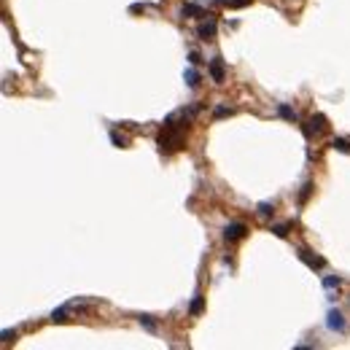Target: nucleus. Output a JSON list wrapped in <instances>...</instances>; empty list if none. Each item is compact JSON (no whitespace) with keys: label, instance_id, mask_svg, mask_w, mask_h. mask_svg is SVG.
Listing matches in <instances>:
<instances>
[{"label":"nucleus","instance_id":"nucleus-1","mask_svg":"<svg viewBox=\"0 0 350 350\" xmlns=\"http://www.w3.org/2000/svg\"><path fill=\"white\" fill-rule=\"evenodd\" d=\"M186 129H189V124H175V116H170L167 122H164L159 138H157L159 151H164V154L181 151L183 143H186V138H183V132H186Z\"/></svg>","mask_w":350,"mask_h":350},{"label":"nucleus","instance_id":"nucleus-2","mask_svg":"<svg viewBox=\"0 0 350 350\" xmlns=\"http://www.w3.org/2000/svg\"><path fill=\"white\" fill-rule=\"evenodd\" d=\"M326 127H329V124H326V116H323V113H315V116L310 119L307 124H304V135H307V138H313V135L318 138V135L326 132Z\"/></svg>","mask_w":350,"mask_h":350},{"label":"nucleus","instance_id":"nucleus-3","mask_svg":"<svg viewBox=\"0 0 350 350\" xmlns=\"http://www.w3.org/2000/svg\"><path fill=\"white\" fill-rule=\"evenodd\" d=\"M245 234H248V227L240 224V221L227 224V227H224V240H227V243H237V240L245 237Z\"/></svg>","mask_w":350,"mask_h":350},{"label":"nucleus","instance_id":"nucleus-4","mask_svg":"<svg viewBox=\"0 0 350 350\" xmlns=\"http://www.w3.org/2000/svg\"><path fill=\"white\" fill-rule=\"evenodd\" d=\"M216 30H218L216 19H202L199 27H197V35L202 38V41H213V38H216Z\"/></svg>","mask_w":350,"mask_h":350},{"label":"nucleus","instance_id":"nucleus-5","mask_svg":"<svg viewBox=\"0 0 350 350\" xmlns=\"http://www.w3.org/2000/svg\"><path fill=\"white\" fill-rule=\"evenodd\" d=\"M326 326L332 332H345V318L339 310H329V318H326Z\"/></svg>","mask_w":350,"mask_h":350},{"label":"nucleus","instance_id":"nucleus-6","mask_svg":"<svg viewBox=\"0 0 350 350\" xmlns=\"http://www.w3.org/2000/svg\"><path fill=\"white\" fill-rule=\"evenodd\" d=\"M210 76H213V81H216V84L224 81V76H227V73H224V59H221V57H213V59H210Z\"/></svg>","mask_w":350,"mask_h":350},{"label":"nucleus","instance_id":"nucleus-7","mask_svg":"<svg viewBox=\"0 0 350 350\" xmlns=\"http://www.w3.org/2000/svg\"><path fill=\"white\" fill-rule=\"evenodd\" d=\"M181 17H208V14L202 11L199 6H194V3H183V8H181Z\"/></svg>","mask_w":350,"mask_h":350},{"label":"nucleus","instance_id":"nucleus-8","mask_svg":"<svg viewBox=\"0 0 350 350\" xmlns=\"http://www.w3.org/2000/svg\"><path fill=\"white\" fill-rule=\"evenodd\" d=\"M299 259H302L307 267H313V269H321L323 267V259H313V256H310V251H299Z\"/></svg>","mask_w":350,"mask_h":350},{"label":"nucleus","instance_id":"nucleus-9","mask_svg":"<svg viewBox=\"0 0 350 350\" xmlns=\"http://www.w3.org/2000/svg\"><path fill=\"white\" fill-rule=\"evenodd\" d=\"M68 313H70V304L54 310V313H52V321H54V323H65V321H68Z\"/></svg>","mask_w":350,"mask_h":350},{"label":"nucleus","instance_id":"nucleus-10","mask_svg":"<svg viewBox=\"0 0 350 350\" xmlns=\"http://www.w3.org/2000/svg\"><path fill=\"white\" fill-rule=\"evenodd\" d=\"M216 6H227V8H243V6H248L251 0H213Z\"/></svg>","mask_w":350,"mask_h":350},{"label":"nucleus","instance_id":"nucleus-11","mask_svg":"<svg viewBox=\"0 0 350 350\" xmlns=\"http://www.w3.org/2000/svg\"><path fill=\"white\" fill-rule=\"evenodd\" d=\"M278 113L283 119H288V122H297V111L294 108H288V105H278Z\"/></svg>","mask_w":350,"mask_h":350},{"label":"nucleus","instance_id":"nucleus-12","mask_svg":"<svg viewBox=\"0 0 350 350\" xmlns=\"http://www.w3.org/2000/svg\"><path fill=\"white\" fill-rule=\"evenodd\" d=\"M183 78H186V84H189V87H197V84H199V73H197L194 68H189L186 73H183Z\"/></svg>","mask_w":350,"mask_h":350},{"label":"nucleus","instance_id":"nucleus-13","mask_svg":"<svg viewBox=\"0 0 350 350\" xmlns=\"http://www.w3.org/2000/svg\"><path fill=\"white\" fill-rule=\"evenodd\" d=\"M138 321H140V326H146L148 332H157V323H154V318H151V315H140Z\"/></svg>","mask_w":350,"mask_h":350},{"label":"nucleus","instance_id":"nucleus-14","mask_svg":"<svg viewBox=\"0 0 350 350\" xmlns=\"http://www.w3.org/2000/svg\"><path fill=\"white\" fill-rule=\"evenodd\" d=\"M337 151H342V154H350V143L348 140H342V138H334V143H332Z\"/></svg>","mask_w":350,"mask_h":350},{"label":"nucleus","instance_id":"nucleus-15","mask_svg":"<svg viewBox=\"0 0 350 350\" xmlns=\"http://www.w3.org/2000/svg\"><path fill=\"white\" fill-rule=\"evenodd\" d=\"M272 213H275V208H272V205H269V202H262V205H259V216L269 218V216H272Z\"/></svg>","mask_w":350,"mask_h":350},{"label":"nucleus","instance_id":"nucleus-16","mask_svg":"<svg viewBox=\"0 0 350 350\" xmlns=\"http://www.w3.org/2000/svg\"><path fill=\"white\" fill-rule=\"evenodd\" d=\"M272 232L278 234V237H288V227H286V224H275Z\"/></svg>","mask_w":350,"mask_h":350},{"label":"nucleus","instance_id":"nucleus-17","mask_svg":"<svg viewBox=\"0 0 350 350\" xmlns=\"http://www.w3.org/2000/svg\"><path fill=\"white\" fill-rule=\"evenodd\" d=\"M232 113H234V111H229V108H224V105H218L216 111H213V116H216V119H224V116H232Z\"/></svg>","mask_w":350,"mask_h":350},{"label":"nucleus","instance_id":"nucleus-18","mask_svg":"<svg viewBox=\"0 0 350 350\" xmlns=\"http://www.w3.org/2000/svg\"><path fill=\"white\" fill-rule=\"evenodd\" d=\"M310 192H313V183H304V186H302V194H299V202H307Z\"/></svg>","mask_w":350,"mask_h":350},{"label":"nucleus","instance_id":"nucleus-19","mask_svg":"<svg viewBox=\"0 0 350 350\" xmlns=\"http://www.w3.org/2000/svg\"><path fill=\"white\" fill-rule=\"evenodd\" d=\"M111 140H113V146H116V148H124V146H127V140L119 138V132H111Z\"/></svg>","mask_w":350,"mask_h":350},{"label":"nucleus","instance_id":"nucleus-20","mask_svg":"<svg viewBox=\"0 0 350 350\" xmlns=\"http://www.w3.org/2000/svg\"><path fill=\"white\" fill-rule=\"evenodd\" d=\"M323 288H339V278H323Z\"/></svg>","mask_w":350,"mask_h":350},{"label":"nucleus","instance_id":"nucleus-21","mask_svg":"<svg viewBox=\"0 0 350 350\" xmlns=\"http://www.w3.org/2000/svg\"><path fill=\"white\" fill-rule=\"evenodd\" d=\"M199 313H202V299H194V302H192V315H199Z\"/></svg>","mask_w":350,"mask_h":350},{"label":"nucleus","instance_id":"nucleus-22","mask_svg":"<svg viewBox=\"0 0 350 350\" xmlns=\"http://www.w3.org/2000/svg\"><path fill=\"white\" fill-rule=\"evenodd\" d=\"M0 337H3V342H11V339H17V332H11V329H6V332H3V334H0Z\"/></svg>","mask_w":350,"mask_h":350},{"label":"nucleus","instance_id":"nucleus-23","mask_svg":"<svg viewBox=\"0 0 350 350\" xmlns=\"http://www.w3.org/2000/svg\"><path fill=\"white\" fill-rule=\"evenodd\" d=\"M189 62H192V65H199V62H202V57H199L197 52H192V54H189Z\"/></svg>","mask_w":350,"mask_h":350}]
</instances>
